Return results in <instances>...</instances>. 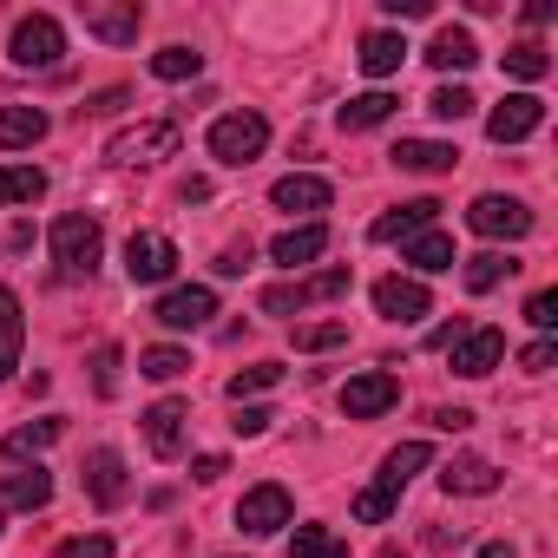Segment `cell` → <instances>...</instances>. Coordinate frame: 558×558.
<instances>
[{
  "mask_svg": "<svg viewBox=\"0 0 558 558\" xmlns=\"http://www.w3.org/2000/svg\"><path fill=\"white\" fill-rule=\"evenodd\" d=\"M427 460H434V447H427V440H401V447H395V453L381 460V480H375V486H368V493L355 499V519H362V525H381V519H388V512L401 506L408 480H414V473H421Z\"/></svg>",
  "mask_w": 558,
  "mask_h": 558,
  "instance_id": "cell-1",
  "label": "cell"
},
{
  "mask_svg": "<svg viewBox=\"0 0 558 558\" xmlns=\"http://www.w3.org/2000/svg\"><path fill=\"white\" fill-rule=\"evenodd\" d=\"M349 283H355V269H349V263H329V269L303 276V283H269V290H263V316H303L310 303H336V296H349Z\"/></svg>",
  "mask_w": 558,
  "mask_h": 558,
  "instance_id": "cell-2",
  "label": "cell"
},
{
  "mask_svg": "<svg viewBox=\"0 0 558 558\" xmlns=\"http://www.w3.org/2000/svg\"><path fill=\"white\" fill-rule=\"evenodd\" d=\"M263 145H269V119L263 112H223L210 125V158L217 165H250V158H263Z\"/></svg>",
  "mask_w": 558,
  "mask_h": 558,
  "instance_id": "cell-3",
  "label": "cell"
},
{
  "mask_svg": "<svg viewBox=\"0 0 558 558\" xmlns=\"http://www.w3.org/2000/svg\"><path fill=\"white\" fill-rule=\"evenodd\" d=\"M171 151H178V125H171V119H145V125L112 132L106 165H158V158H171Z\"/></svg>",
  "mask_w": 558,
  "mask_h": 558,
  "instance_id": "cell-4",
  "label": "cell"
},
{
  "mask_svg": "<svg viewBox=\"0 0 558 558\" xmlns=\"http://www.w3.org/2000/svg\"><path fill=\"white\" fill-rule=\"evenodd\" d=\"M8 53H14V66H60V53H66V27H60L53 14H21Z\"/></svg>",
  "mask_w": 558,
  "mask_h": 558,
  "instance_id": "cell-5",
  "label": "cell"
},
{
  "mask_svg": "<svg viewBox=\"0 0 558 558\" xmlns=\"http://www.w3.org/2000/svg\"><path fill=\"white\" fill-rule=\"evenodd\" d=\"M80 21H86V34L106 40V47H138V27H145L138 0H80Z\"/></svg>",
  "mask_w": 558,
  "mask_h": 558,
  "instance_id": "cell-6",
  "label": "cell"
},
{
  "mask_svg": "<svg viewBox=\"0 0 558 558\" xmlns=\"http://www.w3.org/2000/svg\"><path fill=\"white\" fill-rule=\"evenodd\" d=\"M290 512H296V506H290V493L276 486V480H269V486H250V493L236 499V525H243L250 538L283 532V525H290Z\"/></svg>",
  "mask_w": 558,
  "mask_h": 558,
  "instance_id": "cell-7",
  "label": "cell"
},
{
  "mask_svg": "<svg viewBox=\"0 0 558 558\" xmlns=\"http://www.w3.org/2000/svg\"><path fill=\"white\" fill-rule=\"evenodd\" d=\"M545 125V99L538 93H506L499 106H493V119H486V138L493 145H519V138H532Z\"/></svg>",
  "mask_w": 558,
  "mask_h": 558,
  "instance_id": "cell-8",
  "label": "cell"
},
{
  "mask_svg": "<svg viewBox=\"0 0 558 558\" xmlns=\"http://www.w3.org/2000/svg\"><path fill=\"white\" fill-rule=\"evenodd\" d=\"M466 223L480 230V236H506V243H519L525 230H532V210L519 204V197H499V191H486V197H473V210H466Z\"/></svg>",
  "mask_w": 558,
  "mask_h": 558,
  "instance_id": "cell-9",
  "label": "cell"
},
{
  "mask_svg": "<svg viewBox=\"0 0 558 558\" xmlns=\"http://www.w3.org/2000/svg\"><path fill=\"white\" fill-rule=\"evenodd\" d=\"M99 250H106V236H99V223H93L86 210H66V217L53 223V256H60L66 269H93Z\"/></svg>",
  "mask_w": 558,
  "mask_h": 558,
  "instance_id": "cell-10",
  "label": "cell"
},
{
  "mask_svg": "<svg viewBox=\"0 0 558 558\" xmlns=\"http://www.w3.org/2000/svg\"><path fill=\"white\" fill-rule=\"evenodd\" d=\"M171 269H178V243H171V236L138 230V236L125 243V276H132V283H165Z\"/></svg>",
  "mask_w": 558,
  "mask_h": 558,
  "instance_id": "cell-11",
  "label": "cell"
},
{
  "mask_svg": "<svg viewBox=\"0 0 558 558\" xmlns=\"http://www.w3.org/2000/svg\"><path fill=\"white\" fill-rule=\"evenodd\" d=\"M395 401H401V381L381 375V368H368V375H355V381L342 388V414H349V421H375V414H388Z\"/></svg>",
  "mask_w": 558,
  "mask_h": 558,
  "instance_id": "cell-12",
  "label": "cell"
},
{
  "mask_svg": "<svg viewBox=\"0 0 558 558\" xmlns=\"http://www.w3.org/2000/svg\"><path fill=\"white\" fill-rule=\"evenodd\" d=\"M375 310L408 329V323H421L434 310V296H427V283H414V276H381V283H375Z\"/></svg>",
  "mask_w": 558,
  "mask_h": 558,
  "instance_id": "cell-13",
  "label": "cell"
},
{
  "mask_svg": "<svg viewBox=\"0 0 558 558\" xmlns=\"http://www.w3.org/2000/svg\"><path fill=\"white\" fill-rule=\"evenodd\" d=\"M499 362H506V336L499 329H466L453 342V375H466V381H486Z\"/></svg>",
  "mask_w": 558,
  "mask_h": 558,
  "instance_id": "cell-14",
  "label": "cell"
},
{
  "mask_svg": "<svg viewBox=\"0 0 558 558\" xmlns=\"http://www.w3.org/2000/svg\"><path fill=\"white\" fill-rule=\"evenodd\" d=\"M210 316H217V290H204V283H184V290H171V296L158 303V323L178 329V336H184V329H204Z\"/></svg>",
  "mask_w": 558,
  "mask_h": 558,
  "instance_id": "cell-15",
  "label": "cell"
},
{
  "mask_svg": "<svg viewBox=\"0 0 558 558\" xmlns=\"http://www.w3.org/2000/svg\"><path fill=\"white\" fill-rule=\"evenodd\" d=\"M86 493H93V506H125V453L119 447H93L86 453Z\"/></svg>",
  "mask_w": 558,
  "mask_h": 558,
  "instance_id": "cell-16",
  "label": "cell"
},
{
  "mask_svg": "<svg viewBox=\"0 0 558 558\" xmlns=\"http://www.w3.org/2000/svg\"><path fill=\"white\" fill-rule=\"evenodd\" d=\"M329 197H336V191H329V178H310V171L276 178V191H269V204H276V210H290V217L303 210L310 223H316V210H329Z\"/></svg>",
  "mask_w": 558,
  "mask_h": 558,
  "instance_id": "cell-17",
  "label": "cell"
},
{
  "mask_svg": "<svg viewBox=\"0 0 558 558\" xmlns=\"http://www.w3.org/2000/svg\"><path fill=\"white\" fill-rule=\"evenodd\" d=\"M184 421H191L184 401H158V408H145V447H151L158 460H178V453H184Z\"/></svg>",
  "mask_w": 558,
  "mask_h": 558,
  "instance_id": "cell-18",
  "label": "cell"
},
{
  "mask_svg": "<svg viewBox=\"0 0 558 558\" xmlns=\"http://www.w3.org/2000/svg\"><path fill=\"white\" fill-rule=\"evenodd\" d=\"M53 132V119L40 106H0V151H34Z\"/></svg>",
  "mask_w": 558,
  "mask_h": 558,
  "instance_id": "cell-19",
  "label": "cell"
},
{
  "mask_svg": "<svg viewBox=\"0 0 558 558\" xmlns=\"http://www.w3.org/2000/svg\"><path fill=\"white\" fill-rule=\"evenodd\" d=\"M329 250V223H296V230H283L269 243V256L283 263V269H303V263H316Z\"/></svg>",
  "mask_w": 558,
  "mask_h": 558,
  "instance_id": "cell-20",
  "label": "cell"
},
{
  "mask_svg": "<svg viewBox=\"0 0 558 558\" xmlns=\"http://www.w3.org/2000/svg\"><path fill=\"white\" fill-rule=\"evenodd\" d=\"M434 217H440V204L434 197H414V204H401V210H388V217H375V243H408V236H421V230H434Z\"/></svg>",
  "mask_w": 558,
  "mask_h": 558,
  "instance_id": "cell-21",
  "label": "cell"
},
{
  "mask_svg": "<svg viewBox=\"0 0 558 558\" xmlns=\"http://www.w3.org/2000/svg\"><path fill=\"white\" fill-rule=\"evenodd\" d=\"M440 486L473 499V493H493V486H499V473H493V460H480V453H460V460H447V466H440Z\"/></svg>",
  "mask_w": 558,
  "mask_h": 558,
  "instance_id": "cell-22",
  "label": "cell"
},
{
  "mask_svg": "<svg viewBox=\"0 0 558 558\" xmlns=\"http://www.w3.org/2000/svg\"><path fill=\"white\" fill-rule=\"evenodd\" d=\"M21 336H27V323H21V296H14V290H0V381H14V368H21Z\"/></svg>",
  "mask_w": 558,
  "mask_h": 558,
  "instance_id": "cell-23",
  "label": "cell"
},
{
  "mask_svg": "<svg viewBox=\"0 0 558 558\" xmlns=\"http://www.w3.org/2000/svg\"><path fill=\"white\" fill-rule=\"evenodd\" d=\"M401 60H408V40L401 34H362V73L368 80H388V73H401Z\"/></svg>",
  "mask_w": 558,
  "mask_h": 558,
  "instance_id": "cell-24",
  "label": "cell"
},
{
  "mask_svg": "<svg viewBox=\"0 0 558 558\" xmlns=\"http://www.w3.org/2000/svg\"><path fill=\"white\" fill-rule=\"evenodd\" d=\"M395 106H401L395 93H362V99H349V106L336 112V125H342V132H375V125L395 119Z\"/></svg>",
  "mask_w": 558,
  "mask_h": 558,
  "instance_id": "cell-25",
  "label": "cell"
},
{
  "mask_svg": "<svg viewBox=\"0 0 558 558\" xmlns=\"http://www.w3.org/2000/svg\"><path fill=\"white\" fill-rule=\"evenodd\" d=\"M427 60H434L440 73H466V66L480 60V47H473V34H466V27H440V34H434V47H427Z\"/></svg>",
  "mask_w": 558,
  "mask_h": 558,
  "instance_id": "cell-26",
  "label": "cell"
},
{
  "mask_svg": "<svg viewBox=\"0 0 558 558\" xmlns=\"http://www.w3.org/2000/svg\"><path fill=\"white\" fill-rule=\"evenodd\" d=\"M53 499V480L34 466V473H8V480H0V506H21V512H40Z\"/></svg>",
  "mask_w": 558,
  "mask_h": 558,
  "instance_id": "cell-27",
  "label": "cell"
},
{
  "mask_svg": "<svg viewBox=\"0 0 558 558\" xmlns=\"http://www.w3.org/2000/svg\"><path fill=\"white\" fill-rule=\"evenodd\" d=\"M453 158H460V151H453V145H434V138H401V145H395V165H401V171H453Z\"/></svg>",
  "mask_w": 558,
  "mask_h": 558,
  "instance_id": "cell-28",
  "label": "cell"
},
{
  "mask_svg": "<svg viewBox=\"0 0 558 558\" xmlns=\"http://www.w3.org/2000/svg\"><path fill=\"white\" fill-rule=\"evenodd\" d=\"M401 256H408L414 269H427V276L460 263V256H453V236H440V230H421V236H408V243H401Z\"/></svg>",
  "mask_w": 558,
  "mask_h": 558,
  "instance_id": "cell-29",
  "label": "cell"
},
{
  "mask_svg": "<svg viewBox=\"0 0 558 558\" xmlns=\"http://www.w3.org/2000/svg\"><path fill=\"white\" fill-rule=\"evenodd\" d=\"M40 197H47L40 165H0V204H40Z\"/></svg>",
  "mask_w": 558,
  "mask_h": 558,
  "instance_id": "cell-30",
  "label": "cell"
},
{
  "mask_svg": "<svg viewBox=\"0 0 558 558\" xmlns=\"http://www.w3.org/2000/svg\"><path fill=\"white\" fill-rule=\"evenodd\" d=\"M512 269H519L512 256H499V250H480V256L466 263V290H473V296H486V290H499V283H506Z\"/></svg>",
  "mask_w": 558,
  "mask_h": 558,
  "instance_id": "cell-31",
  "label": "cell"
},
{
  "mask_svg": "<svg viewBox=\"0 0 558 558\" xmlns=\"http://www.w3.org/2000/svg\"><path fill=\"white\" fill-rule=\"evenodd\" d=\"M60 440V421H34V427H14L8 440H0V453L8 460H27V453H47Z\"/></svg>",
  "mask_w": 558,
  "mask_h": 558,
  "instance_id": "cell-32",
  "label": "cell"
},
{
  "mask_svg": "<svg viewBox=\"0 0 558 558\" xmlns=\"http://www.w3.org/2000/svg\"><path fill=\"white\" fill-rule=\"evenodd\" d=\"M290 558H349V545L336 532H323V525H296L290 532Z\"/></svg>",
  "mask_w": 558,
  "mask_h": 558,
  "instance_id": "cell-33",
  "label": "cell"
},
{
  "mask_svg": "<svg viewBox=\"0 0 558 558\" xmlns=\"http://www.w3.org/2000/svg\"><path fill=\"white\" fill-rule=\"evenodd\" d=\"M506 73L532 86V80H545V73H551V53H545L538 40H519V47H506Z\"/></svg>",
  "mask_w": 558,
  "mask_h": 558,
  "instance_id": "cell-34",
  "label": "cell"
},
{
  "mask_svg": "<svg viewBox=\"0 0 558 558\" xmlns=\"http://www.w3.org/2000/svg\"><path fill=\"white\" fill-rule=\"evenodd\" d=\"M151 73L171 80V86H178V80H197V73H204V53H191V47H165V53H151Z\"/></svg>",
  "mask_w": 558,
  "mask_h": 558,
  "instance_id": "cell-35",
  "label": "cell"
},
{
  "mask_svg": "<svg viewBox=\"0 0 558 558\" xmlns=\"http://www.w3.org/2000/svg\"><path fill=\"white\" fill-rule=\"evenodd\" d=\"M349 342V323H303L296 329V355H323V349H342Z\"/></svg>",
  "mask_w": 558,
  "mask_h": 558,
  "instance_id": "cell-36",
  "label": "cell"
},
{
  "mask_svg": "<svg viewBox=\"0 0 558 558\" xmlns=\"http://www.w3.org/2000/svg\"><path fill=\"white\" fill-rule=\"evenodd\" d=\"M276 381H283V368H276V362H256V368H243V375H230V401L243 408L250 395H263V388H276Z\"/></svg>",
  "mask_w": 558,
  "mask_h": 558,
  "instance_id": "cell-37",
  "label": "cell"
},
{
  "mask_svg": "<svg viewBox=\"0 0 558 558\" xmlns=\"http://www.w3.org/2000/svg\"><path fill=\"white\" fill-rule=\"evenodd\" d=\"M184 368H191L184 349H145V355H138V375H151V381H178Z\"/></svg>",
  "mask_w": 558,
  "mask_h": 558,
  "instance_id": "cell-38",
  "label": "cell"
},
{
  "mask_svg": "<svg viewBox=\"0 0 558 558\" xmlns=\"http://www.w3.org/2000/svg\"><path fill=\"white\" fill-rule=\"evenodd\" d=\"M473 106H480V99H473L466 86H440V93L427 99V112H434V119H447V125H460V119H466Z\"/></svg>",
  "mask_w": 558,
  "mask_h": 558,
  "instance_id": "cell-39",
  "label": "cell"
},
{
  "mask_svg": "<svg viewBox=\"0 0 558 558\" xmlns=\"http://www.w3.org/2000/svg\"><path fill=\"white\" fill-rule=\"evenodd\" d=\"M47 558H112V538H106V532H80V538L53 545Z\"/></svg>",
  "mask_w": 558,
  "mask_h": 558,
  "instance_id": "cell-40",
  "label": "cell"
},
{
  "mask_svg": "<svg viewBox=\"0 0 558 558\" xmlns=\"http://www.w3.org/2000/svg\"><path fill=\"white\" fill-rule=\"evenodd\" d=\"M525 323H532V329H558V290H538V296L525 303Z\"/></svg>",
  "mask_w": 558,
  "mask_h": 558,
  "instance_id": "cell-41",
  "label": "cell"
},
{
  "mask_svg": "<svg viewBox=\"0 0 558 558\" xmlns=\"http://www.w3.org/2000/svg\"><path fill=\"white\" fill-rule=\"evenodd\" d=\"M93 388H99V395H112V388H119V349H112V342L93 355Z\"/></svg>",
  "mask_w": 558,
  "mask_h": 558,
  "instance_id": "cell-42",
  "label": "cell"
},
{
  "mask_svg": "<svg viewBox=\"0 0 558 558\" xmlns=\"http://www.w3.org/2000/svg\"><path fill=\"white\" fill-rule=\"evenodd\" d=\"M269 421H276L269 408H236V421H230V427H236L243 440H256V434H269Z\"/></svg>",
  "mask_w": 558,
  "mask_h": 558,
  "instance_id": "cell-43",
  "label": "cell"
},
{
  "mask_svg": "<svg viewBox=\"0 0 558 558\" xmlns=\"http://www.w3.org/2000/svg\"><path fill=\"white\" fill-rule=\"evenodd\" d=\"M551 362H558V349H551V342H532V349L519 355V368H525V375H545Z\"/></svg>",
  "mask_w": 558,
  "mask_h": 558,
  "instance_id": "cell-44",
  "label": "cell"
},
{
  "mask_svg": "<svg viewBox=\"0 0 558 558\" xmlns=\"http://www.w3.org/2000/svg\"><path fill=\"white\" fill-rule=\"evenodd\" d=\"M250 269V243H230L223 256H217V276H243Z\"/></svg>",
  "mask_w": 558,
  "mask_h": 558,
  "instance_id": "cell-45",
  "label": "cell"
},
{
  "mask_svg": "<svg viewBox=\"0 0 558 558\" xmlns=\"http://www.w3.org/2000/svg\"><path fill=\"white\" fill-rule=\"evenodd\" d=\"M223 473H230V466H223V453H197V466H191V480H204V486H210V480H223Z\"/></svg>",
  "mask_w": 558,
  "mask_h": 558,
  "instance_id": "cell-46",
  "label": "cell"
},
{
  "mask_svg": "<svg viewBox=\"0 0 558 558\" xmlns=\"http://www.w3.org/2000/svg\"><path fill=\"white\" fill-rule=\"evenodd\" d=\"M381 8H388L395 21H421V14H427V0H381Z\"/></svg>",
  "mask_w": 558,
  "mask_h": 558,
  "instance_id": "cell-47",
  "label": "cell"
},
{
  "mask_svg": "<svg viewBox=\"0 0 558 558\" xmlns=\"http://www.w3.org/2000/svg\"><path fill=\"white\" fill-rule=\"evenodd\" d=\"M434 427H447V434H460V427H473V414H466V408H440V414H434Z\"/></svg>",
  "mask_w": 558,
  "mask_h": 558,
  "instance_id": "cell-48",
  "label": "cell"
},
{
  "mask_svg": "<svg viewBox=\"0 0 558 558\" xmlns=\"http://www.w3.org/2000/svg\"><path fill=\"white\" fill-rule=\"evenodd\" d=\"M460 336H466V323H460V316H453V323H440V329H434V349H453V342H460Z\"/></svg>",
  "mask_w": 558,
  "mask_h": 558,
  "instance_id": "cell-49",
  "label": "cell"
},
{
  "mask_svg": "<svg viewBox=\"0 0 558 558\" xmlns=\"http://www.w3.org/2000/svg\"><path fill=\"white\" fill-rule=\"evenodd\" d=\"M119 106H125V86H112V93H99V99H93L86 112H119Z\"/></svg>",
  "mask_w": 558,
  "mask_h": 558,
  "instance_id": "cell-50",
  "label": "cell"
},
{
  "mask_svg": "<svg viewBox=\"0 0 558 558\" xmlns=\"http://www.w3.org/2000/svg\"><path fill=\"white\" fill-rule=\"evenodd\" d=\"M480 558H519L512 545H480Z\"/></svg>",
  "mask_w": 558,
  "mask_h": 558,
  "instance_id": "cell-51",
  "label": "cell"
},
{
  "mask_svg": "<svg viewBox=\"0 0 558 558\" xmlns=\"http://www.w3.org/2000/svg\"><path fill=\"white\" fill-rule=\"evenodd\" d=\"M375 558H408V551H375Z\"/></svg>",
  "mask_w": 558,
  "mask_h": 558,
  "instance_id": "cell-52",
  "label": "cell"
},
{
  "mask_svg": "<svg viewBox=\"0 0 558 558\" xmlns=\"http://www.w3.org/2000/svg\"><path fill=\"white\" fill-rule=\"evenodd\" d=\"M0 512H8V506H0Z\"/></svg>",
  "mask_w": 558,
  "mask_h": 558,
  "instance_id": "cell-53",
  "label": "cell"
}]
</instances>
